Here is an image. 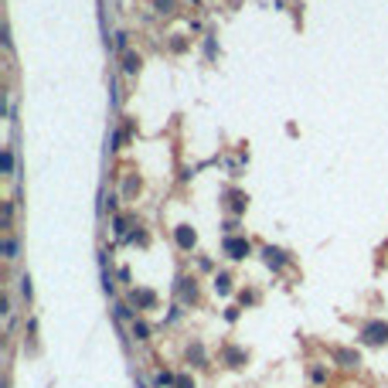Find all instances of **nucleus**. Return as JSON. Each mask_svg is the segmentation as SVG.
<instances>
[{
	"instance_id": "1",
	"label": "nucleus",
	"mask_w": 388,
	"mask_h": 388,
	"mask_svg": "<svg viewBox=\"0 0 388 388\" xmlns=\"http://www.w3.org/2000/svg\"><path fill=\"white\" fill-rule=\"evenodd\" d=\"M361 337H365V344H388V324H381V320H371V324H365Z\"/></svg>"
},
{
	"instance_id": "6",
	"label": "nucleus",
	"mask_w": 388,
	"mask_h": 388,
	"mask_svg": "<svg viewBox=\"0 0 388 388\" xmlns=\"http://www.w3.org/2000/svg\"><path fill=\"white\" fill-rule=\"evenodd\" d=\"M4 255H7V259H17V239H14L11 232L4 235Z\"/></svg>"
},
{
	"instance_id": "2",
	"label": "nucleus",
	"mask_w": 388,
	"mask_h": 388,
	"mask_svg": "<svg viewBox=\"0 0 388 388\" xmlns=\"http://www.w3.org/2000/svg\"><path fill=\"white\" fill-rule=\"evenodd\" d=\"M225 252H229L232 259H245V255L252 252V245L245 239H225Z\"/></svg>"
},
{
	"instance_id": "12",
	"label": "nucleus",
	"mask_w": 388,
	"mask_h": 388,
	"mask_svg": "<svg viewBox=\"0 0 388 388\" xmlns=\"http://www.w3.org/2000/svg\"><path fill=\"white\" fill-rule=\"evenodd\" d=\"M4 174H14V150H4Z\"/></svg>"
},
{
	"instance_id": "14",
	"label": "nucleus",
	"mask_w": 388,
	"mask_h": 388,
	"mask_svg": "<svg viewBox=\"0 0 388 388\" xmlns=\"http://www.w3.org/2000/svg\"><path fill=\"white\" fill-rule=\"evenodd\" d=\"M174 381H177V378H174L171 371H157V385H160V388H167V385H174Z\"/></svg>"
},
{
	"instance_id": "16",
	"label": "nucleus",
	"mask_w": 388,
	"mask_h": 388,
	"mask_svg": "<svg viewBox=\"0 0 388 388\" xmlns=\"http://www.w3.org/2000/svg\"><path fill=\"white\" fill-rule=\"evenodd\" d=\"M174 388H194V378H187V375H177Z\"/></svg>"
},
{
	"instance_id": "8",
	"label": "nucleus",
	"mask_w": 388,
	"mask_h": 388,
	"mask_svg": "<svg viewBox=\"0 0 388 388\" xmlns=\"http://www.w3.org/2000/svg\"><path fill=\"white\" fill-rule=\"evenodd\" d=\"M21 297H24V303H31V297H35V286H31V276H21Z\"/></svg>"
},
{
	"instance_id": "4",
	"label": "nucleus",
	"mask_w": 388,
	"mask_h": 388,
	"mask_svg": "<svg viewBox=\"0 0 388 388\" xmlns=\"http://www.w3.org/2000/svg\"><path fill=\"white\" fill-rule=\"evenodd\" d=\"M177 293H181V300H184V303H194V300H198V286H194V279H181Z\"/></svg>"
},
{
	"instance_id": "3",
	"label": "nucleus",
	"mask_w": 388,
	"mask_h": 388,
	"mask_svg": "<svg viewBox=\"0 0 388 388\" xmlns=\"http://www.w3.org/2000/svg\"><path fill=\"white\" fill-rule=\"evenodd\" d=\"M177 245L181 249H194V242H198V235H194V229H187V225H177Z\"/></svg>"
},
{
	"instance_id": "11",
	"label": "nucleus",
	"mask_w": 388,
	"mask_h": 388,
	"mask_svg": "<svg viewBox=\"0 0 388 388\" xmlns=\"http://www.w3.org/2000/svg\"><path fill=\"white\" fill-rule=\"evenodd\" d=\"M215 289H218V293H229V289H232V279H229L225 273H221V276L215 279Z\"/></svg>"
},
{
	"instance_id": "13",
	"label": "nucleus",
	"mask_w": 388,
	"mask_h": 388,
	"mask_svg": "<svg viewBox=\"0 0 388 388\" xmlns=\"http://www.w3.org/2000/svg\"><path fill=\"white\" fill-rule=\"evenodd\" d=\"M153 300H157V297H153L150 289H140V293H137V303H143V307H153Z\"/></svg>"
},
{
	"instance_id": "10",
	"label": "nucleus",
	"mask_w": 388,
	"mask_h": 388,
	"mask_svg": "<svg viewBox=\"0 0 388 388\" xmlns=\"http://www.w3.org/2000/svg\"><path fill=\"white\" fill-rule=\"evenodd\" d=\"M133 334H137V341H147V337H150V327L143 324V320H133Z\"/></svg>"
},
{
	"instance_id": "17",
	"label": "nucleus",
	"mask_w": 388,
	"mask_h": 388,
	"mask_svg": "<svg viewBox=\"0 0 388 388\" xmlns=\"http://www.w3.org/2000/svg\"><path fill=\"white\" fill-rule=\"evenodd\" d=\"M157 11L160 14H171L174 11V0H157Z\"/></svg>"
},
{
	"instance_id": "9",
	"label": "nucleus",
	"mask_w": 388,
	"mask_h": 388,
	"mask_svg": "<svg viewBox=\"0 0 388 388\" xmlns=\"http://www.w3.org/2000/svg\"><path fill=\"white\" fill-rule=\"evenodd\" d=\"M337 361H341L344 368H354V365H358V354H354V351H337Z\"/></svg>"
},
{
	"instance_id": "15",
	"label": "nucleus",
	"mask_w": 388,
	"mask_h": 388,
	"mask_svg": "<svg viewBox=\"0 0 388 388\" xmlns=\"http://www.w3.org/2000/svg\"><path fill=\"white\" fill-rule=\"evenodd\" d=\"M116 317H119V320H130V317H133V310L126 307V303H116Z\"/></svg>"
},
{
	"instance_id": "5",
	"label": "nucleus",
	"mask_w": 388,
	"mask_h": 388,
	"mask_svg": "<svg viewBox=\"0 0 388 388\" xmlns=\"http://www.w3.org/2000/svg\"><path fill=\"white\" fill-rule=\"evenodd\" d=\"M263 255H266V266H273V269H279V266L286 263V259H283V252H279V249H273V245H269V249H266Z\"/></svg>"
},
{
	"instance_id": "7",
	"label": "nucleus",
	"mask_w": 388,
	"mask_h": 388,
	"mask_svg": "<svg viewBox=\"0 0 388 388\" xmlns=\"http://www.w3.org/2000/svg\"><path fill=\"white\" fill-rule=\"evenodd\" d=\"M137 69H140V55H133V51H126V58H123V72H126V75H133Z\"/></svg>"
}]
</instances>
